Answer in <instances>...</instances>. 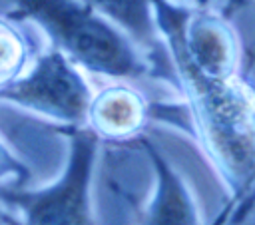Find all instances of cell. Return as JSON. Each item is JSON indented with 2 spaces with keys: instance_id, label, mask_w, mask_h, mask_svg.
<instances>
[{
  "instance_id": "7c38bea8",
  "label": "cell",
  "mask_w": 255,
  "mask_h": 225,
  "mask_svg": "<svg viewBox=\"0 0 255 225\" xmlns=\"http://www.w3.org/2000/svg\"><path fill=\"white\" fill-rule=\"evenodd\" d=\"M253 199H255V187H253V191H251V195H249V199H247V203H245V207H243V215H245V211L249 209V205L253 203Z\"/></svg>"
},
{
  "instance_id": "30bf717a",
  "label": "cell",
  "mask_w": 255,
  "mask_h": 225,
  "mask_svg": "<svg viewBox=\"0 0 255 225\" xmlns=\"http://www.w3.org/2000/svg\"><path fill=\"white\" fill-rule=\"evenodd\" d=\"M26 177H28L26 165L20 159H16V155L0 139V187H8V181L20 183Z\"/></svg>"
},
{
  "instance_id": "7a4b0ae2",
  "label": "cell",
  "mask_w": 255,
  "mask_h": 225,
  "mask_svg": "<svg viewBox=\"0 0 255 225\" xmlns=\"http://www.w3.org/2000/svg\"><path fill=\"white\" fill-rule=\"evenodd\" d=\"M10 16L32 22L76 68L135 82L153 74V64L126 34L80 0H6Z\"/></svg>"
},
{
  "instance_id": "8992f818",
  "label": "cell",
  "mask_w": 255,
  "mask_h": 225,
  "mask_svg": "<svg viewBox=\"0 0 255 225\" xmlns=\"http://www.w3.org/2000/svg\"><path fill=\"white\" fill-rule=\"evenodd\" d=\"M135 141L149 157L155 173L153 195L147 205L137 211V225H203L195 199L181 175L169 165L153 141L143 135Z\"/></svg>"
},
{
  "instance_id": "4fadbf2b",
  "label": "cell",
  "mask_w": 255,
  "mask_h": 225,
  "mask_svg": "<svg viewBox=\"0 0 255 225\" xmlns=\"http://www.w3.org/2000/svg\"><path fill=\"white\" fill-rule=\"evenodd\" d=\"M0 225H2V219H0Z\"/></svg>"
},
{
  "instance_id": "ba28073f",
  "label": "cell",
  "mask_w": 255,
  "mask_h": 225,
  "mask_svg": "<svg viewBox=\"0 0 255 225\" xmlns=\"http://www.w3.org/2000/svg\"><path fill=\"white\" fill-rule=\"evenodd\" d=\"M106 18L143 54L159 48V32L151 8V0H80Z\"/></svg>"
},
{
  "instance_id": "52a82bcc",
  "label": "cell",
  "mask_w": 255,
  "mask_h": 225,
  "mask_svg": "<svg viewBox=\"0 0 255 225\" xmlns=\"http://www.w3.org/2000/svg\"><path fill=\"white\" fill-rule=\"evenodd\" d=\"M149 104L141 92L128 84H112L92 96L86 127L102 141H129L143 133Z\"/></svg>"
},
{
  "instance_id": "3957f363",
  "label": "cell",
  "mask_w": 255,
  "mask_h": 225,
  "mask_svg": "<svg viewBox=\"0 0 255 225\" xmlns=\"http://www.w3.org/2000/svg\"><path fill=\"white\" fill-rule=\"evenodd\" d=\"M100 139L88 127L70 129L62 175L42 189L0 187V203L16 209L18 225H94L92 177Z\"/></svg>"
},
{
  "instance_id": "6da1fadb",
  "label": "cell",
  "mask_w": 255,
  "mask_h": 225,
  "mask_svg": "<svg viewBox=\"0 0 255 225\" xmlns=\"http://www.w3.org/2000/svg\"><path fill=\"white\" fill-rule=\"evenodd\" d=\"M151 8L159 40L173 60L195 137L231 195L225 215H219L213 225H223L225 217L237 221L255 187V86L239 74L227 80L199 74L187 60L179 38L183 4L151 0Z\"/></svg>"
},
{
  "instance_id": "5b68a950",
  "label": "cell",
  "mask_w": 255,
  "mask_h": 225,
  "mask_svg": "<svg viewBox=\"0 0 255 225\" xmlns=\"http://www.w3.org/2000/svg\"><path fill=\"white\" fill-rule=\"evenodd\" d=\"M179 38L187 60L199 74L213 80L237 76L239 40L223 14L183 4Z\"/></svg>"
},
{
  "instance_id": "8fae6325",
  "label": "cell",
  "mask_w": 255,
  "mask_h": 225,
  "mask_svg": "<svg viewBox=\"0 0 255 225\" xmlns=\"http://www.w3.org/2000/svg\"><path fill=\"white\" fill-rule=\"evenodd\" d=\"M189 2H193L195 8H207L219 14H229V12L247 8L251 4V0H189Z\"/></svg>"
},
{
  "instance_id": "277c9868",
  "label": "cell",
  "mask_w": 255,
  "mask_h": 225,
  "mask_svg": "<svg viewBox=\"0 0 255 225\" xmlns=\"http://www.w3.org/2000/svg\"><path fill=\"white\" fill-rule=\"evenodd\" d=\"M92 96L82 70L50 46L34 56L20 78L0 90L2 104H12L70 129L86 127Z\"/></svg>"
},
{
  "instance_id": "9c48e42d",
  "label": "cell",
  "mask_w": 255,
  "mask_h": 225,
  "mask_svg": "<svg viewBox=\"0 0 255 225\" xmlns=\"http://www.w3.org/2000/svg\"><path fill=\"white\" fill-rule=\"evenodd\" d=\"M38 52V44L24 22L0 14V90L20 78Z\"/></svg>"
}]
</instances>
